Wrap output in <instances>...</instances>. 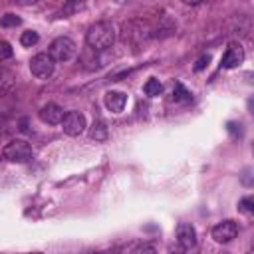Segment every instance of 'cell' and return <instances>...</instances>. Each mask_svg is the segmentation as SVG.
I'll return each instance as SVG.
<instances>
[{"label":"cell","instance_id":"1","mask_svg":"<svg viewBox=\"0 0 254 254\" xmlns=\"http://www.w3.org/2000/svg\"><path fill=\"white\" fill-rule=\"evenodd\" d=\"M85 42L95 52L109 50L113 46V42H115V28H113V24L111 22H95L87 30Z\"/></svg>","mask_w":254,"mask_h":254},{"label":"cell","instance_id":"2","mask_svg":"<svg viewBox=\"0 0 254 254\" xmlns=\"http://www.w3.org/2000/svg\"><path fill=\"white\" fill-rule=\"evenodd\" d=\"M153 36V30L143 22V20H131V22H125L123 28H121V40L123 42H129V44H145L147 38Z\"/></svg>","mask_w":254,"mask_h":254},{"label":"cell","instance_id":"3","mask_svg":"<svg viewBox=\"0 0 254 254\" xmlns=\"http://www.w3.org/2000/svg\"><path fill=\"white\" fill-rule=\"evenodd\" d=\"M2 157L10 163H26V161L32 159V147L24 139H12L2 149Z\"/></svg>","mask_w":254,"mask_h":254},{"label":"cell","instance_id":"4","mask_svg":"<svg viewBox=\"0 0 254 254\" xmlns=\"http://www.w3.org/2000/svg\"><path fill=\"white\" fill-rule=\"evenodd\" d=\"M50 58L54 62H69L73 56H75V44L71 38L67 36H60L56 38L52 44H50V50H48Z\"/></svg>","mask_w":254,"mask_h":254},{"label":"cell","instance_id":"5","mask_svg":"<svg viewBox=\"0 0 254 254\" xmlns=\"http://www.w3.org/2000/svg\"><path fill=\"white\" fill-rule=\"evenodd\" d=\"M54 67H56V62L50 58L48 52H40L30 60V71L38 79H48L54 73Z\"/></svg>","mask_w":254,"mask_h":254},{"label":"cell","instance_id":"6","mask_svg":"<svg viewBox=\"0 0 254 254\" xmlns=\"http://www.w3.org/2000/svg\"><path fill=\"white\" fill-rule=\"evenodd\" d=\"M60 125H62V129H64L65 135L77 137V135H81L85 131L87 121H85V115L83 113H79V111H67V113H64V119H62Z\"/></svg>","mask_w":254,"mask_h":254},{"label":"cell","instance_id":"7","mask_svg":"<svg viewBox=\"0 0 254 254\" xmlns=\"http://www.w3.org/2000/svg\"><path fill=\"white\" fill-rule=\"evenodd\" d=\"M236 234H238V224L234 220H222L212 228V238L220 244L230 242L232 238H236Z\"/></svg>","mask_w":254,"mask_h":254},{"label":"cell","instance_id":"8","mask_svg":"<svg viewBox=\"0 0 254 254\" xmlns=\"http://www.w3.org/2000/svg\"><path fill=\"white\" fill-rule=\"evenodd\" d=\"M242 62H244V48H242L240 44H230L228 50L224 52L222 60H220V65H222L224 69H234V67H238Z\"/></svg>","mask_w":254,"mask_h":254},{"label":"cell","instance_id":"9","mask_svg":"<svg viewBox=\"0 0 254 254\" xmlns=\"http://www.w3.org/2000/svg\"><path fill=\"white\" fill-rule=\"evenodd\" d=\"M177 244L183 246L185 250L196 246V230H194L192 224H189V222H181V224L177 226Z\"/></svg>","mask_w":254,"mask_h":254},{"label":"cell","instance_id":"10","mask_svg":"<svg viewBox=\"0 0 254 254\" xmlns=\"http://www.w3.org/2000/svg\"><path fill=\"white\" fill-rule=\"evenodd\" d=\"M40 119L48 125H60L62 119H64V109L58 105V103H46L40 111H38Z\"/></svg>","mask_w":254,"mask_h":254},{"label":"cell","instance_id":"11","mask_svg":"<svg viewBox=\"0 0 254 254\" xmlns=\"http://www.w3.org/2000/svg\"><path fill=\"white\" fill-rule=\"evenodd\" d=\"M127 105V95L123 91H107L105 93V107L113 113L123 111Z\"/></svg>","mask_w":254,"mask_h":254},{"label":"cell","instance_id":"12","mask_svg":"<svg viewBox=\"0 0 254 254\" xmlns=\"http://www.w3.org/2000/svg\"><path fill=\"white\" fill-rule=\"evenodd\" d=\"M89 137L95 141H105L107 139V127L103 121H93V125L89 127Z\"/></svg>","mask_w":254,"mask_h":254},{"label":"cell","instance_id":"13","mask_svg":"<svg viewBox=\"0 0 254 254\" xmlns=\"http://www.w3.org/2000/svg\"><path fill=\"white\" fill-rule=\"evenodd\" d=\"M143 91H145V95H149V97H157V95L163 91V83H161L157 77H151V79L145 81Z\"/></svg>","mask_w":254,"mask_h":254},{"label":"cell","instance_id":"14","mask_svg":"<svg viewBox=\"0 0 254 254\" xmlns=\"http://www.w3.org/2000/svg\"><path fill=\"white\" fill-rule=\"evenodd\" d=\"M38 40H40V36H38V32H34V30H26V32H22V36H20V44L26 46V48L36 46Z\"/></svg>","mask_w":254,"mask_h":254},{"label":"cell","instance_id":"15","mask_svg":"<svg viewBox=\"0 0 254 254\" xmlns=\"http://www.w3.org/2000/svg\"><path fill=\"white\" fill-rule=\"evenodd\" d=\"M20 22H22V20H20L16 14H12V12H8V14H4V16L0 18V26H4V28H16Z\"/></svg>","mask_w":254,"mask_h":254},{"label":"cell","instance_id":"16","mask_svg":"<svg viewBox=\"0 0 254 254\" xmlns=\"http://www.w3.org/2000/svg\"><path fill=\"white\" fill-rule=\"evenodd\" d=\"M173 99L175 101H189L190 99V93L181 83H175V87H173Z\"/></svg>","mask_w":254,"mask_h":254},{"label":"cell","instance_id":"17","mask_svg":"<svg viewBox=\"0 0 254 254\" xmlns=\"http://www.w3.org/2000/svg\"><path fill=\"white\" fill-rule=\"evenodd\" d=\"M12 85V73L8 71V69H4V67H0V91H4V89H8Z\"/></svg>","mask_w":254,"mask_h":254},{"label":"cell","instance_id":"18","mask_svg":"<svg viewBox=\"0 0 254 254\" xmlns=\"http://www.w3.org/2000/svg\"><path fill=\"white\" fill-rule=\"evenodd\" d=\"M81 8H83V4H81V2H67V4L62 8V16H64V18H67L69 14H73V12L81 10Z\"/></svg>","mask_w":254,"mask_h":254},{"label":"cell","instance_id":"19","mask_svg":"<svg viewBox=\"0 0 254 254\" xmlns=\"http://www.w3.org/2000/svg\"><path fill=\"white\" fill-rule=\"evenodd\" d=\"M12 54H14L12 46H10L8 42H0V64H2V62H6V60H10V58H12Z\"/></svg>","mask_w":254,"mask_h":254},{"label":"cell","instance_id":"20","mask_svg":"<svg viewBox=\"0 0 254 254\" xmlns=\"http://www.w3.org/2000/svg\"><path fill=\"white\" fill-rule=\"evenodd\" d=\"M254 198L252 196H246V198H242L240 202H238V208L242 210V212H246V214H252L254 212Z\"/></svg>","mask_w":254,"mask_h":254},{"label":"cell","instance_id":"21","mask_svg":"<svg viewBox=\"0 0 254 254\" xmlns=\"http://www.w3.org/2000/svg\"><path fill=\"white\" fill-rule=\"evenodd\" d=\"M133 254H157V250H155V246H153V244H147V242H143V244L135 246Z\"/></svg>","mask_w":254,"mask_h":254},{"label":"cell","instance_id":"22","mask_svg":"<svg viewBox=\"0 0 254 254\" xmlns=\"http://www.w3.org/2000/svg\"><path fill=\"white\" fill-rule=\"evenodd\" d=\"M208 62H210V56H200L198 60H196V64H194V71H200V69H204L206 65H208Z\"/></svg>","mask_w":254,"mask_h":254},{"label":"cell","instance_id":"23","mask_svg":"<svg viewBox=\"0 0 254 254\" xmlns=\"http://www.w3.org/2000/svg\"><path fill=\"white\" fill-rule=\"evenodd\" d=\"M171 254H185V248L183 246H171Z\"/></svg>","mask_w":254,"mask_h":254},{"label":"cell","instance_id":"24","mask_svg":"<svg viewBox=\"0 0 254 254\" xmlns=\"http://www.w3.org/2000/svg\"><path fill=\"white\" fill-rule=\"evenodd\" d=\"M103 254H119L117 250H107V252H103Z\"/></svg>","mask_w":254,"mask_h":254}]
</instances>
